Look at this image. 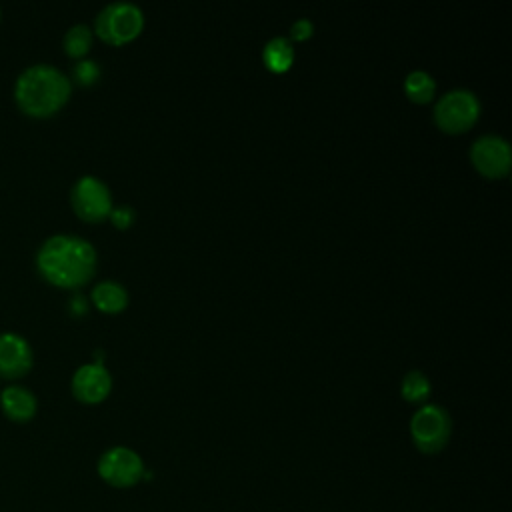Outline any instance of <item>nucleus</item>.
<instances>
[{"mask_svg": "<svg viewBox=\"0 0 512 512\" xmlns=\"http://www.w3.org/2000/svg\"><path fill=\"white\" fill-rule=\"evenodd\" d=\"M432 116L442 132L460 134L472 128L478 120L480 100L468 88H452L436 100Z\"/></svg>", "mask_w": 512, "mask_h": 512, "instance_id": "obj_5", "label": "nucleus"}, {"mask_svg": "<svg viewBox=\"0 0 512 512\" xmlns=\"http://www.w3.org/2000/svg\"><path fill=\"white\" fill-rule=\"evenodd\" d=\"M72 80L56 66L40 62L24 68L14 82V102L30 118L54 116L70 98Z\"/></svg>", "mask_w": 512, "mask_h": 512, "instance_id": "obj_2", "label": "nucleus"}, {"mask_svg": "<svg viewBox=\"0 0 512 512\" xmlns=\"http://www.w3.org/2000/svg\"><path fill=\"white\" fill-rule=\"evenodd\" d=\"M474 168L486 178H502L512 166V150L500 134H482L470 146Z\"/></svg>", "mask_w": 512, "mask_h": 512, "instance_id": "obj_8", "label": "nucleus"}, {"mask_svg": "<svg viewBox=\"0 0 512 512\" xmlns=\"http://www.w3.org/2000/svg\"><path fill=\"white\" fill-rule=\"evenodd\" d=\"M314 32V24L310 18H298L292 22L290 26V32H288V38L294 42V40H308Z\"/></svg>", "mask_w": 512, "mask_h": 512, "instance_id": "obj_19", "label": "nucleus"}, {"mask_svg": "<svg viewBox=\"0 0 512 512\" xmlns=\"http://www.w3.org/2000/svg\"><path fill=\"white\" fill-rule=\"evenodd\" d=\"M400 394L406 402L412 404H424L432 394V384L428 376L420 370H408L400 384Z\"/></svg>", "mask_w": 512, "mask_h": 512, "instance_id": "obj_15", "label": "nucleus"}, {"mask_svg": "<svg viewBox=\"0 0 512 512\" xmlns=\"http://www.w3.org/2000/svg\"><path fill=\"white\" fill-rule=\"evenodd\" d=\"M34 354L28 340L16 332L0 334V376L6 380L22 378L30 372Z\"/></svg>", "mask_w": 512, "mask_h": 512, "instance_id": "obj_10", "label": "nucleus"}, {"mask_svg": "<svg viewBox=\"0 0 512 512\" xmlns=\"http://www.w3.org/2000/svg\"><path fill=\"white\" fill-rule=\"evenodd\" d=\"M92 304L106 314L122 312L128 306V290L116 280H102L90 292Z\"/></svg>", "mask_w": 512, "mask_h": 512, "instance_id": "obj_12", "label": "nucleus"}, {"mask_svg": "<svg viewBox=\"0 0 512 512\" xmlns=\"http://www.w3.org/2000/svg\"><path fill=\"white\" fill-rule=\"evenodd\" d=\"M96 470L98 476L112 488H132L146 474L140 454L128 446H112L102 452Z\"/></svg>", "mask_w": 512, "mask_h": 512, "instance_id": "obj_6", "label": "nucleus"}, {"mask_svg": "<svg viewBox=\"0 0 512 512\" xmlns=\"http://www.w3.org/2000/svg\"><path fill=\"white\" fill-rule=\"evenodd\" d=\"M70 388L76 400L84 404H98L112 390V374L104 364L88 362L76 368V372L72 374Z\"/></svg>", "mask_w": 512, "mask_h": 512, "instance_id": "obj_9", "label": "nucleus"}, {"mask_svg": "<svg viewBox=\"0 0 512 512\" xmlns=\"http://www.w3.org/2000/svg\"><path fill=\"white\" fill-rule=\"evenodd\" d=\"M0 406L6 418L14 422H28L36 416L38 400L24 386H6L0 394Z\"/></svg>", "mask_w": 512, "mask_h": 512, "instance_id": "obj_11", "label": "nucleus"}, {"mask_svg": "<svg viewBox=\"0 0 512 512\" xmlns=\"http://www.w3.org/2000/svg\"><path fill=\"white\" fill-rule=\"evenodd\" d=\"M144 28V12L134 2H110L94 18V32L112 46L132 42Z\"/></svg>", "mask_w": 512, "mask_h": 512, "instance_id": "obj_3", "label": "nucleus"}, {"mask_svg": "<svg viewBox=\"0 0 512 512\" xmlns=\"http://www.w3.org/2000/svg\"><path fill=\"white\" fill-rule=\"evenodd\" d=\"M100 76H102V70L96 60L80 58L72 66V80L78 86H94L100 80Z\"/></svg>", "mask_w": 512, "mask_h": 512, "instance_id": "obj_17", "label": "nucleus"}, {"mask_svg": "<svg viewBox=\"0 0 512 512\" xmlns=\"http://www.w3.org/2000/svg\"><path fill=\"white\" fill-rule=\"evenodd\" d=\"M92 38H94V32L88 24H74L66 30L64 38H62V46H64V52L70 56V58H84L92 46Z\"/></svg>", "mask_w": 512, "mask_h": 512, "instance_id": "obj_16", "label": "nucleus"}, {"mask_svg": "<svg viewBox=\"0 0 512 512\" xmlns=\"http://www.w3.org/2000/svg\"><path fill=\"white\" fill-rule=\"evenodd\" d=\"M108 218L112 220V224H114L116 228L126 230V228H130V226L134 224V220H136V212H134V208H132V206H128V204H120V206H112V210H110Z\"/></svg>", "mask_w": 512, "mask_h": 512, "instance_id": "obj_18", "label": "nucleus"}, {"mask_svg": "<svg viewBox=\"0 0 512 512\" xmlns=\"http://www.w3.org/2000/svg\"><path fill=\"white\" fill-rule=\"evenodd\" d=\"M70 204L76 216L86 222H102L114 206L108 184L92 174H84L72 184Z\"/></svg>", "mask_w": 512, "mask_h": 512, "instance_id": "obj_7", "label": "nucleus"}, {"mask_svg": "<svg viewBox=\"0 0 512 512\" xmlns=\"http://www.w3.org/2000/svg\"><path fill=\"white\" fill-rule=\"evenodd\" d=\"M404 92L416 104H426L436 94V82L426 70H412L404 78Z\"/></svg>", "mask_w": 512, "mask_h": 512, "instance_id": "obj_14", "label": "nucleus"}, {"mask_svg": "<svg viewBox=\"0 0 512 512\" xmlns=\"http://www.w3.org/2000/svg\"><path fill=\"white\" fill-rule=\"evenodd\" d=\"M68 304H70L68 308H70V314H72V316H82V314H86V310H88V300H86L82 294H74Z\"/></svg>", "mask_w": 512, "mask_h": 512, "instance_id": "obj_20", "label": "nucleus"}, {"mask_svg": "<svg viewBox=\"0 0 512 512\" xmlns=\"http://www.w3.org/2000/svg\"><path fill=\"white\" fill-rule=\"evenodd\" d=\"M452 434V418L440 404H422L410 418L412 444L422 454H438Z\"/></svg>", "mask_w": 512, "mask_h": 512, "instance_id": "obj_4", "label": "nucleus"}, {"mask_svg": "<svg viewBox=\"0 0 512 512\" xmlns=\"http://www.w3.org/2000/svg\"><path fill=\"white\" fill-rule=\"evenodd\" d=\"M262 62L264 66L274 72L282 74L290 70L294 64V44L288 36H274L262 48Z\"/></svg>", "mask_w": 512, "mask_h": 512, "instance_id": "obj_13", "label": "nucleus"}, {"mask_svg": "<svg viewBox=\"0 0 512 512\" xmlns=\"http://www.w3.org/2000/svg\"><path fill=\"white\" fill-rule=\"evenodd\" d=\"M38 274L58 288H80L96 272V248L76 234L48 236L36 252Z\"/></svg>", "mask_w": 512, "mask_h": 512, "instance_id": "obj_1", "label": "nucleus"}, {"mask_svg": "<svg viewBox=\"0 0 512 512\" xmlns=\"http://www.w3.org/2000/svg\"><path fill=\"white\" fill-rule=\"evenodd\" d=\"M0 18H2V8H0Z\"/></svg>", "mask_w": 512, "mask_h": 512, "instance_id": "obj_21", "label": "nucleus"}]
</instances>
